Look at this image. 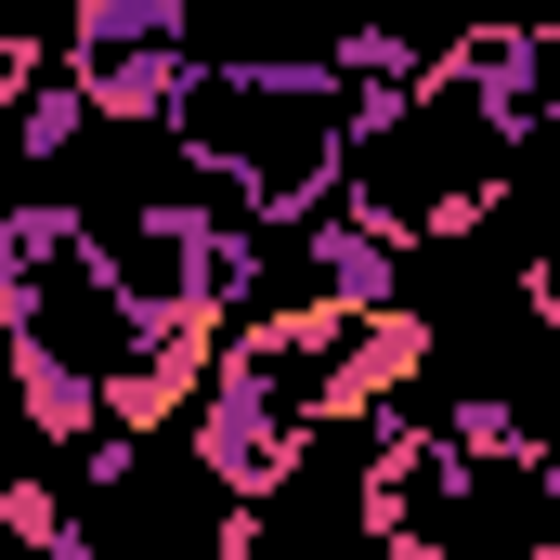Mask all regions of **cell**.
I'll return each instance as SVG.
<instances>
[{"mask_svg": "<svg viewBox=\"0 0 560 560\" xmlns=\"http://www.w3.org/2000/svg\"><path fill=\"white\" fill-rule=\"evenodd\" d=\"M52 52H66V79L92 92V118L143 131V118H170V92L196 79V0H79Z\"/></svg>", "mask_w": 560, "mask_h": 560, "instance_id": "1", "label": "cell"}]
</instances>
